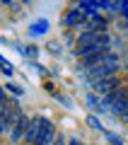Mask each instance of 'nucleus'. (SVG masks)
I'll list each match as a JSON object with an SVG mask.
<instances>
[{
    "instance_id": "f257e3e1",
    "label": "nucleus",
    "mask_w": 128,
    "mask_h": 145,
    "mask_svg": "<svg viewBox=\"0 0 128 145\" xmlns=\"http://www.w3.org/2000/svg\"><path fill=\"white\" fill-rule=\"evenodd\" d=\"M87 46H109V36L104 31H85V34L77 39V48H87Z\"/></svg>"
},
{
    "instance_id": "20e7f679",
    "label": "nucleus",
    "mask_w": 128,
    "mask_h": 145,
    "mask_svg": "<svg viewBox=\"0 0 128 145\" xmlns=\"http://www.w3.org/2000/svg\"><path fill=\"white\" fill-rule=\"evenodd\" d=\"M53 140H56V128H53L51 121H46V126H44V131H41V135L36 138L34 145H51Z\"/></svg>"
},
{
    "instance_id": "7ed1b4c3",
    "label": "nucleus",
    "mask_w": 128,
    "mask_h": 145,
    "mask_svg": "<svg viewBox=\"0 0 128 145\" xmlns=\"http://www.w3.org/2000/svg\"><path fill=\"white\" fill-rule=\"evenodd\" d=\"M27 128H29V119H27L24 114H20V119H17V121H15V126H12V133H10V138L17 143L20 138H24V135H27Z\"/></svg>"
},
{
    "instance_id": "6e6552de",
    "label": "nucleus",
    "mask_w": 128,
    "mask_h": 145,
    "mask_svg": "<svg viewBox=\"0 0 128 145\" xmlns=\"http://www.w3.org/2000/svg\"><path fill=\"white\" fill-rule=\"evenodd\" d=\"M87 123L92 126V128H102V126H99V121L94 119V116H87Z\"/></svg>"
},
{
    "instance_id": "39448f33",
    "label": "nucleus",
    "mask_w": 128,
    "mask_h": 145,
    "mask_svg": "<svg viewBox=\"0 0 128 145\" xmlns=\"http://www.w3.org/2000/svg\"><path fill=\"white\" fill-rule=\"evenodd\" d=\"M94 89L97 92H114V78H104V80H97L94 82Z\"/></svg>"
},
{
    "instance_id": "0eeeda50",
    "label": "nucleus",
    "mask_w": 128,
    "mask_h": 145,
    "mask_svg": "<svg viewBox=\"0 0 128 145\" xmlns=\"http://www.w3.org/2000/svg\"><path fill=\"white\" fill-rule=\"evenodd\" d=\"M34 34H44V31H46V22H39V24H34Z\"/></svg>"
},
{
    "instance_id": "423d86ee",
    "label": "nucleus",
    "mask_w": 128,
    "mask_h": 145,
    "mask_svg": "<svg viewBox=\"0 0 128 145\" xmlns=\"http://www.w3.org/2000/svg\"><path fill=\"white\" fill-rule=\"evenodd\" d=\"M77 22H82V12H80V10L70 12V15L65 17V24H77Z\"/></svg>"
},
{
    "instance_id": "f03ea898",
    "label": "nucleus",
    "mask_w": 128,
    "mask_h": 145,
    "mask_svg": "<svg viewBox=\"0 0 128 145\" xmlns=\"http://www.w3.org/2000/svg\"><path fill=\"white\" fill-rule=\"evenodd\" d=\"M44 126H46V119H31V121H29V128H27L24 140H29V143H36V138L41 135Z\"/></svg>"
}]
</instances>
